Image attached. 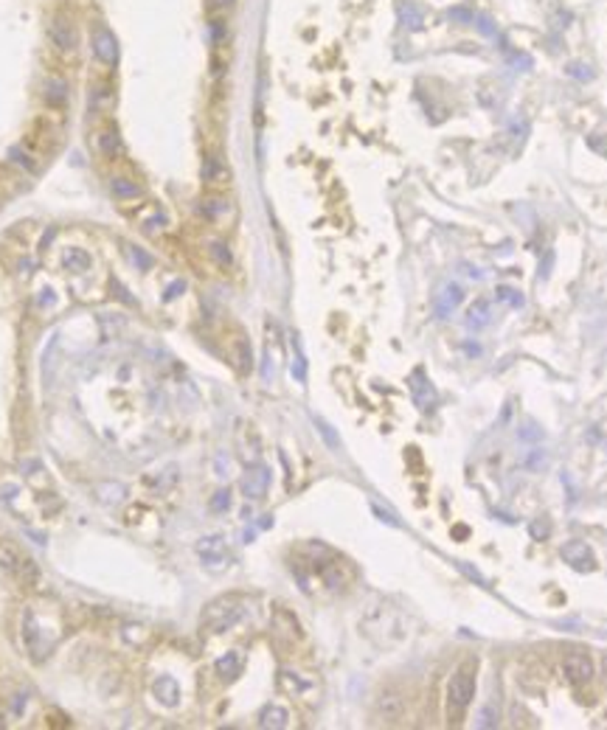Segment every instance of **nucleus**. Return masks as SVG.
<instances>
[{"label":"nucleus","mask_w":607,"mask_h":730,"mask_svg":"<svg viewBox=\"0 0 607 730\" xmlns=\"http://www.w3.org/2000/svg\"><path fill=\"white\" fill-rule=\"evenodd\" d=\"M208 253H211V258H214L217 264H223V267H231V264H234V256H231V250H228L225 242H208Z\"/></svg>","instance_id":"obj_26"},{"label":"nucleus","mask_w":607,"mask_h":730,"mask_svg":"<svg viewBox=\"0 0 607 730\" xmlns=\"http://www.w3.org/2000/svg\"><path fill=\"white\" fill-rule=\"evenodd\" d=\"M278 683H281V688H287V691H304V688H307V683H304V680H298L293 671H281Z\"/></svg>","instance_id":"obj_33"},{"label":"nucleus","mask_w":607,"mask_h":730,"mask_svg":"<svg viewBox=\"0 0 607 730\" xmlns=\"http://www.w3.org/2000/svg\"><path fill=\"white\" fill-rule=\"evenodd\" d=\"M11 708H14V714L20 717V714H23V708H25V694H17V697H14V702H11Z\"/></svg>","instance_id":"obj_46"},{"label":"nucleus","mask_w":607,"mask_h":730,"mask_svg":"<svg viewBox=\"0 0 607 730\" xmlns=\"http://www.w3.org/2000/svg\"><path fill=\"white\" fill-rule=\"evenodd\" d=\"M42 99L51 107H65V102H68V82L62 76H48L42 82Z\"/></svg>","instance_id":"obj_15"},{"label":"nucleus","mask_w":607,"mask_h":730,"mask_svg":"<svg viewBox=\"0 0 607 730\" xmlns=\"http://www.w3.org/2000/svg\"><path fill=\"white\" fill-rule=\"evenodd\" d=\"M497 301H506V304H512V306H523V295L514 292V289H509V287H500V289H497Z\"/></svg>","instance_id":"obj_35"},{"label":"nucleus","mask_w":607,"mask_h":730,"mask_svg":"<svg viewBox=\"0 0 607 730\" xmlns=\"http://www.w3.org/2000/svg\"><path fill=\"white\" fill-rule=\"evenodd\" d=\"M20 489L14 486V484H6V486H0V500H8V497H14Z\"/></svg>","instance_id":"obj_45"},{"label":"nucleus","mask_w":607,"mask_h":730,"mask_svg":"<svg viewBox=\"0 0 607 730\" xmlns=\"http://www.w3.org/2000/svg\"><path fill=\"white\" fill-rule=\"evenodd\" d=\"M214 671H217V677H223L225 683H234V680L242 674V654H240V652H225V654L214 663Z\"/></svg>","instance_id":"obj_18"},{"label":"nucleus","mask_w":607,"mask_h":730,"mask_svg":"<svg viewBox=\"0 0 607 730\" xmlns=\"http://www.w3.org/2000/svg\"><path fill=\"white\" fill-rule=\"evenodd\" d=\"M293 376H295L298 382H304V379H307V363H304L301 352H298V354H295V360H293Z\"/></svg>","instance_id":"obj_40"},{"label":"nucleus","mask_w":607,"mask_h":730,"mask_svg":"<svg viewBox=\"0 0 607 730\" xmlns=\"http://www.w3.org/2000/svg\"><path fill=\"white\" fill-rule=\"evenodd\" d=\"M371 511H374V514H377V520H379V522H388V525H394V528H399V520H396V517H394V514H391V511H385V508H382V505H377V503H371Z\"/></svg>","instance_id":"obj_37"},{"label":"nucleus","mask_w":607,"mask_h":730,"mask_svg":"<svg viewBox=\"0 0 607 730\" xmlns=\"http://www.w3.org/2000/svg\"><path fill=\"white\" fill-rule=\"evenodd\" d=\"M152 694H155L158 702L166 705V708H175V705L180 702V686H177L175 677H169V674H160V677L152 683Z\"/></svg>","instance_id":"obj_14"},{"label":"nucleus","mask_w":607,"mask_h":730,"mask_svg":"<svg viewBox=\"0 0 607 730\" xmlns=\"http://www.w3.org/2000/svg\"><path fill=\"white\" fill-rule=\"evenodd\" d=\"M48 37H51V42H54L59 51H73L76 42H79L76 25H73L68 17H54V20L48 23Z\"/></svg>","instance_id":"obj_8"},{"label":"nucleus","mask_w":607,"mask_h":730,"mask_svg":"<svg viewBox=\"0 0 607 730\" xmlns=\"http://www.w3.org/2000/svg\"><path fill=\"white\" fill-rule=\"evenodd\" d=\"M0 728H6V708L0 705Z\"/></svg>","instance_id":"obj_48"},{"label":"nucleus","mask_w":607,"mask_h":730,"mask_svg":"<svg viewBox=\"0 0 607 730\" xmlns=\"http://www.w3.org/2000/svg\"><path fill=\"white\" fill-rule=\"evenodd\" d=\"M208 508L211 511H228L231 508V489H220V491H214V497H211V503H208Z\"/></svg>","instance_id":"obj_29"},{"label":"nucleus","mask_w":607,"mask_h":730,"mask_svg":"<svg viewBox=\"0 0 607 730\" xmlns=\"http://www.w3.org/2000/svg\"><path fill=\"white\" fill-rule=\"evenodd\" d=\"M562 674H565V680H568L571 686H585V683H591V680H594V660H591V654L582 652V649L568 652L565 660H562Z\"/></svg>","instance_id":"obj_4"},{"label":"nucleus","mask_w":607,"mask_h":730,"mask_svg":"<svg viewBox=\"0 0 607 730\" xmlns=\"http://www.w3.org/2000/svg\"><path fill=\"white\" fill-rule=\"evenodd\" d=\"M96 149H99V155H102V157H110V160L122 157L124 155L122 135H119L116 129H105V132H99V135H96Z\"/></svg>","instance_id":"obj_17"},{"label":"nucleus","mask_w":607,"mask_h":730,"mask_svg":"<svg viewBox=\"0 0 607 730\" xmlns=\"http://www.w3.org/2000/svg\"><path fill=\"white\" fill-rule=\"evenodd\" d=\"M242 618H244V604H242V599H237V596H223V599L211 602L208 607L203 609V626H206L208 632H214V635L234 629Z\"/></svg>","instance_id":"obj_2"},{"label":"nucleus","mask_w":607,"mask_h":730,"mask_svg":"<svg viewBox=\"0 0 607 730\" xmlns=\"http://www.w3.org/2000/svg\"><path fill=\"white\" fill-rule=\"evenodd\" d=\"M180 289H186V284H183V281H177V284H172V287H169V289H166V295H163V298H166V301H172V298H175V295H180Z\"/></svg>","instance_id":"obj_43"},{"label":"nucleus","mask_w":607,"mask_h":730,"mask_svg":"<svg viewBox=\"0 0 607 730\" xmlns=\"http://www.w3.org/2000/svg\"><path fill=\"white\" fill-rule=\"evenodd\" d=\"M476 728H497V711L492 705H484L476 717Z\"/></svg>","instance_id":"obj_30"},{"label":"nucleus","mask_w":607,"mask_h":730,"mask_svg":"<svg viewBox=\"0 0 607 730\" xmlns=\"http://www.w3.org/2000/svg\"><path fill=\"white\" fill-rule=\"evenodd\" d=\"M126 256H129V258H132V261H135L141 270H149V267H152V258H149V256H146L141 247H135V244H129V247H126Z\"/></svg>","instance_id":"obj_34"},{"label":"nucleus","mask_w":607,"mask_h":730,"mask_svg":"<svg viewBox=\"0 0 607 730\" xmlns=\"http://www.w3.org/2000/svg\"><path fill=\"white\" fill-rule=\"evenodd\" d=\"M110 191H113L119 200H124V203L143 197V186L135 183V180H129V177H122V174H116V177L110 180Z\"/></svg>","instance_id":"obj_19"},{"label":"nucleus","mask_w":607,"mask_h":730,"mask_svg":"<svg viewBox=\"0 0 607 730\" xmlns=\"http://www.w3.org/2000/svg\"><path fill=\"white\" fill-rule=\"evenodd\" d=\"M270 486V469L264 467V464H256V467H250L247 472L242 475V494L247 500H259V497H264V491Z\"/></svg>","instance_id":"obj_9"},{"label":"nucleus","mask_w":607,"mask_h":730,"mask_svg":"<svg viewBox=\"0 0 607 730\" xmlns=\"http://www.w3.org/2000/svg\"><path fill=\"white\" fill-rule=\"evenodd\" d=\"M456 565H459V568H461V570L467 573V579H473L476 585H481V587H486V579L481 576V573H478V570H476V568H470L467 562H456Z\"/></svg>","instance_id":"obj_41"},{"label":"nucleus","mask_w":607,"mask_h":730,"mask_svg":"<svg viewBox=\"0 0 607 730\" xmlns=\"http://www.w3.org/2000/svg\"><path fill=\"white\" fill-rule=\"evenodd\" d=\"M408 388H411V396H413V405L419 407V410H433L436 405H439V393H436V388H433V382L425 376V371L422 368H416L411 376H408Z\"/></svg>","instance_id":"obj_6"},{"label":"nucleus","mask_w":607,"mask_h":730,"mask_svg":"<svg viewBox=\"0 0 607 730\" xmlns=\"http://www.w3.org/2000/svg\"><path fill=\"white\" fill-rule=\"evenodd\" d=\"M20 565H23V556H20L17 545H14V542H8V539H0V570H6V573H17V570H20Z\"/></svg>","instance_id":"obj_21"},{"label":"nucleus","mask_w":607,"mask_h":730,"mask_svg":"<svg viewBox=\"0 0 607 730\" xmlns=\"http://www.w3.org/2000/svg\"><path fill=\"white\" fill-rule=\"evenodd\" d=\"M93 54H96L105 65H116V59H119V45H116L113 34H110L107 28H102V25L93 31Z\"/></svg>","instance_id":"obj_13"},{"label":"nucleus","mask_w":607,"mask_h":730,"mask_svg":"<svg viewBox=\"0 0 607 730\" xmlns=\"http://www.w3.org/2000/svg\"><path fill=\"white\" fill-rule=\"evenodd\" d=\"M312 424H315V430L321 433V438H324V444H326L329 450H335V453L343 450V441H341V436L335 433V427H332L329 421H324L321 416H312Z\"/></svg>","instance_id":"obj_24"},{"label":"nucleus","mask_w":607,"mask_h":730,"mask_svg":"<svg viewBox=\"0 0 607 730\" xmlns=\"http://www.w3.org/2000/svg\"><path fill=\"white\" fill-rule=\"evenodd\" d=\"M461 298H464L461 287H456V284L444 287V309H456V306L461 304Z\"/></svg>","instance_id":"obj_31"},{"label":"nucleus","mask_w":607,"mask_h":730,"mask_svg":"<svg viewBox=\"0 0 607 730\" xmlns=\"http://www.w3.org/2000/svg\"><path fill=\"white\" fill-rule=\"evenodd\" d=\"M23 640H25V646H28L34 660H42L54 649V640L42 635V629H40V623H37L31 609H25V615H23Z\"/></svg>","instance_id":"obj_5"},{"label":"nucleus","mask_w":607,"mask_h":730,"mask_svg":"<svg viewBox=\"0 0 607 730\" xmlns=\"http://www.w3.org/2000/svg\"><path fill=\"white\" fill-rule=\"evenodd\" d=\"M562 559L574 568V570H579V573H588V570H594L596 568V556H594V551L588 548V542H582V539H571L568 545H562Z\"/></svg>","instance_id":"obj_7"},{"label":"nucleus","mask_w":607,"mask_h":730,"mask_svg":"<svg viewBox=\"0 0 607 730\" xmlns=\"http://www.w3.org/2000/svg\"><path fill=\"white\" fill-rule=\"evenodd\" d=\"M602 677H605V686H607V652L602 654Z\"/></svg>","instance_id":"obj_47"},{"label":"nucleus","mask_w":607,"mask_h":730,"mask_svg":"<svg viewBox=\"0 0 607 730\" xmlns=\"http://www.w3.org/2000/svg\"><path fill=\"white\" fill-rule=\"evenodd\" d=\"M197 211H200V217L206 222H223V220L231 217V203L225 197H220V194H208V197L200 200Z\"/></svg>","instance_id":"obj_12"},{"label":"nucleus","mask_w":607,"mask_h":730,"mask_svg":"<svg viewBox=\"0 0 607 730\" xmlns=\"http://www.w3.org/2000/svg\"><path fill=\"white\" fill-rule=\"evenodd\" d=\"M203 183L211 186V189H225V186L231 183V169H228V163H225L223 157H217V155H208V157L203 160Z\"/></svg>","instance_id":"obj_10"},{"label":"nucleus","mask_w":607,"mask_h":730,"mask_svg":"<svg viewBox=\"0 0 607 730\" xmlns=\"http://www.w3.org/2000/svg\"><path fill=\"white\" fill-rule=\"evenodd\" d=\"M113 287H116V292H119V298H122V301H126V304H135V298H132V295H129V292L124 289V287L119 284V281H116V278H113Z\"/></svg>","instance_id":"obj_44"},{"label":"nucleus","mask_w":607,"mask_h":730,"mask_svg":"<svg viewBox=\"0 0 607 730\" xmlns=\"http://www.w3.org/2000/svg\"><path fill=\"white\" fill-rule=\"evenodd\" d=\"M28 585H34L37 582V576H40V570H37V565L31 562V559H23V565H20V570H17Z\"/></svg>","instance_id":"obj_36"},{"label":"nucleus","mask_w":607,"mask_h":730,"mask_svg":"<svg viewBox=\"0 0 607 730\" xmlns=\"http://www.w3.org/2000/svg\"><path fill=\"white\" fill-rule=\"evenodd\" d=\"M546 464H548V455H546V450H531V453L523 458V467H526L529 472H540Z\"/></svg>","instance_id":"obj_28"},{"label":"nucleus","mask_w":607,"mask_h":730,"mask_svg":"<svg viewBox=\"0 0 607 730\" xmlns=\"http://www.w3.org/2000/svg\"><path fill=\"white\" fill-rule=\"evenodd\" d=\"M489 323H492V312H489V304L481 298V301H476V304L470 306V312H467V326L478 332V329H484Z\"/></svg>","instance_id":"obj_23"},{"label":"nucleus","mask_w":607,"mask_h":730,"mask_svg":"<svg viewBox=\"0 0 607 730\" xmlns=\"http://www.w3.org/2000/svg\"><path fill=\"white\" fill-rule=\"evenodd\" d=\"M8 160L11 163H17L20 169H25V172H34L37 169V160H34V152H28L23 143L20 146H11L8 149Z\"/></svg>","instance_id":"obj_25"},{"label":"nucleus","mask_w":607,"mask_h":730,"mask_svg":"<svg viewBox=\"0 0 607 730\" xmlns=\"http://www.w3.org/2000/svg\"><path fill=\"white\" fill-rule=\"evenodd\" d=\"M197 556H200L203 568L211 570V573H223V570H228V565H231L228 545H225V539L217 537V534L203 537V539L197 542Z\"/></svg>","instance_id":"obj_3"},{"label":"nucleus","mask_w":607,"mask_h":730,"mask_svg":"<svg viewBox=\"0 0 607 730\" xmlns=\"http://www.w3.org/2000/svg\"><path fill=\"white\" fill-rule=\"evenodd\" d=\"M208 6H211V11H228L231 6H234V0H208Z\"/></svg>","instance_id":"obj_42"},{"label":"nucleus","mask_w":607,"mask_h":730,"mask_svg":"<svg viewBox=\"0 0 607 730\" xmlns=\"http://www.w3.org/2000/svg\"><path fill=\"white\" fill-rule=\"evenodd\" d=\"M90 99H93V107L96 110H107V104L113 102V90H110V85H96L93 88V93H90Z\"/></svg>","instance_id":"obj_27"},{"label":"nucleus","mask_w":607,"mask_h":730,"mask_svg":"<svg viewBox=\"0 0 607 730\" xmlns=\"http://www.w3.org/2000/svg\"><path fill=\"white\" fill-rule=\"evenodd\" d=\"M250 346H247V340H240V360H237V365H240V371L242 373H247L250 371Z\"/></svg>","instance_id":"obj_38"},{"label":"nucleus","mask_w":607,"mask_h":730,"mask_svg":"<svg viewBox=\"0 0 607 730\" xmlns=\"http://www.w3.org/2000/svg\"><path fill=\"white\" fill-rule=\"evenodd\" d=\"M402 714H405V700H402L399 691L388 688V691H382V694L377 697V717H379V719L396 722Z\"/></svg>","instance_id":"obj_11"},{"label":"nucleus","mask_w":607,"mask_h":730,"mask_svg":"<svg viewBox=\"0 0 607 730\" xmlns=\"http://www.w3.org/2000/svg\"><path fill=\"white\" fill-rule=\"evenodd\" d=\"M290 725V711L284 705H264L261 714H259V728L267 730H284Z\"/></svg>","instance_id":"obj_16"},{"label":"nucleus","mask_w":607,"mask_h":730,"mask_svg":"<svg viewBox=\"0 0 607 730\" xmlns=\"http://www.w3.org/2000/svg\"><path fill=\"white\" fill-rule=\"evenodd\" d=\"M476 671H478V660H464L456 674L447 683V719L450 725H459L464 711L470 708L473 697H476Z\"/></svg>","instance_id":"obj_1"},{"label":"nucleus","mask_w":607,"mask_h":730,"mask_svg":"<svg viewBox=\"0 0 607 730\" xmlns=\"http://www.w3.org/2000/svg\"><path fill=\"white\" fill-rule=\"evenodd\" d=\"M96 497H99L105 505H119L124 497H126V486H124V484H119V481L99 484V486H96Z\"/></svg>","instance_id":"obj_22"},{"label":"nucleus","mask_w":607,"mask_h":730,"mask_svg":"<svg viewBox=\"0 0 607 730\" xmlns=\"http://www.w3.org/2000/svg\"><path fill=\"white\" fill-rule=\"evenodd\" d=\"M517 436H520L523 441H540V438H543V430H537L534 424H526V427L517 430Z\"/></svg>","instance_id":"obj_39"},{"label":"nucleus","mask_w":607,"mask_h":730,"mask_svg":"<svg viewBox=\"0 0 607 730\" xmlns=\"http://www.w3.org/2000/svg\"><path fill=\"white\" fill-rule=\"evenodd\" d=\"M62 267L71 273H85L90 270V256L82 247H65L62 250Z\"/></svg>","instance_id":"obj_20"},{"label":"nucleus","mask_w":607,"mask_h":730,"mask_svg":"<svg viewBox=\"0 0 607 730\" xmlns=\"http://www.w3.org/2000/svg\"><path fill=\"white\" fill-rule=\"evenodd\" d=\"M529 534H531L534 539H546V537L551 534V522H548L546 517H537V520L529 525Z\"/></svg>","instance_id":"obj_32"}]
</instances>
